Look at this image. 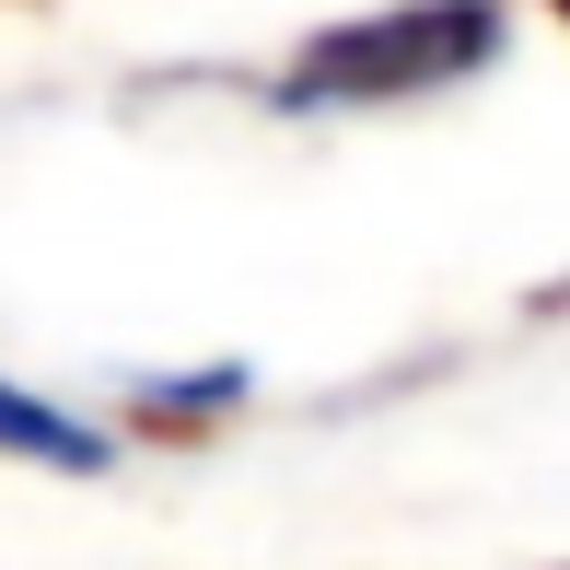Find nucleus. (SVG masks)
<instances>
[{
  "mask_svg": "<svg viewBox=\"0 0 570 570\" xmlns=\"http://www.w3.org/2000/svg\"><path fill=\"white\" fill-rule=\"evenodd\" d=\"M501 0H407V12L338 23L279 70V106H396V94H443L465 70L501 59Z\"/></svg>",
  "mask_w": 570,
  "mask_h": 570,
  "instance_id": "obj_1",
  "label": "nucleus"
},
{
  "mask_svg": "<svg viewBox=\"0 0 570 570\" xmlns=\"http://www.w3.org/2000/svg\"><path fill=\"white\" fill-rule=\"evenodd\" d=\"M0 454H23V465H106V431L70 420V407H47V396H23V384H0Z\"/></svg>",
  "mask_w": 570,
  "mask_h": 570,
  "instance_id": "obj_2",
  "label": "nucleus"
}]
</instances>
